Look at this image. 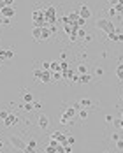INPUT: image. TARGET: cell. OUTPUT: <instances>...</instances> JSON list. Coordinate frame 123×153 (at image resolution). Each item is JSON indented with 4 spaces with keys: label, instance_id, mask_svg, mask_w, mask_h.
Wrapping results in <instances>:
<instances>
[{
    "label": "cell",
    "instance_id": "obj_1",
    "mask_svg": "<svg viewBox=\"0 0 123 153\" xmlns=\"http://www.w3.org/2000/svg\"><path fill=\"white\" fill-rule=\"evenodd\" d=\"M95 26L100 28V30H104L106 33H113V32H116V30H114V23L109 21V19H106V18L97 19V21H95Z\"/></svg>",
    "mask_w": 123,
    "mask_h": 153
},
{
    "label": "cell",
    "instance_id": "obj_2",
    "mask_svg": "<svg viewBox=\"0 0 123 153\" xmlns=\"http://www.w3.org/2000/svg\"><path fill=\"white\" fill-rule=\"evenodd\" d=\"M44 18H46V23L48 25H53L56 21V7L55 5H49L44 9Z\"/></svg>",
    "mask_w": 123,
    "mask_h": 153
},
{
    "label": "cell",
    "instance_id": "obj_3",
    "mask_svg": "<svg viewBox=\"0 0 123 153\" xmlns=\"http://www.w3.org/2000/svg\"><path fill=\"white\" fill-rule=\"evenodd\" d=\"M9 143H11L16 150H21V152L26 148V143H25L21 137H18V136H11V137H9Z\"/></svg>",
    "mask_w": 123,
    "mask_h": 153
},
{
    "label": "cell",
    "instance_id": "obj_4",
    "mask_svg": "<svg viewBox=\"0 0 123 153\" xmlns=\"http://www.w3.org/2000/svg\"><path fill=\"white\" fill-rule=\"evenodd\" d=\"M37 125H39L41 130H48V127H49V118H48L46 115H39V118H37Z\"/></svg>",
    "mask_w": 123,
    "mask_h": 153
},
{
    "label": "cell",
    "instance_id": "obj_5",
    "mask_svg": "<svg viewBox=\"0 0 123 153\" xmlns=\"http://www.w3.org/2000/svg\"><path fill=\"white\" fill-rule=\"evenodd\" d=\"M77 12H79V16H81L83 19H88V18L92 16V11H90V7H88L86 4H83V5H79V9H77Z\"/></svg>",
    "mask_w": 123,
    "mask_h": 153
},
{
    "label": "cell",
    "instance_id": "obj_6",
    "mask_svg": "<svg viewBox=\"0 0 123 153\" xmlns=\"http://www.w3.org/2000/svg\"><path fill=\"white\" fill-rule=\"evenodd\" d=\"M0 12H2V16H4V18H7V19H11V18L16 14V11H14V7H12V5H5Z\"/></svg>",
    "mask_w": 123,
    "mask_h": 153
},
{
    "label": "cell",
    "instance_id": "obj_7",
    "mask_svg": "<svg viewBox=\"0 0 123 153\" xmlns=\"http://www.w3.org/2000/svg\"><path fill=\"white\" fill-rule=\"evenodd\" d=\"M18 122H19V118H18L16 115H9V116L4 120V125H5V127H12V125H16Z\"/></svg>",
    "mask_w": 123,
    "mask_h": 153
},
{
    "label": "cell",
    "instance_id": "obj_8",
    "mask_svg": "<svg viewBox=\"0 0 123 153\" xmlns=\"http://www.w3.org/2000/svg\"><path fill=\"white\" fill-rule=\"evenodd\" d=\"M32 37H33L37 42H42V28L33 26V30H32Z\"/></svg>",
    "mask_w": 123,
    "mask_h": 153
},
{
    "label": "cell",
    "instance_id": "obj_9",
    "mask_svg": "<svg viewBox=\"0 0 123 153\" xmlns=\"http://www.w3.org/2000/svg\"><path fill=\"white\" fill-rule=\"evenodd\" d=\"M41 81H42V83H49V81H53V72H51V70H44Z\"/></svg>",
    "mask_w": 123,
    "mask_h": 153
},
{
    "label": "cell",
    "instance_id": "obj_10",
    "mask_svg": "<svg viewBox=\"0 0 123 153\" xmlns=\"http://www.w3.org/2000/svg\"><path fill=\"white\" fill-rule=\"evenodd\" d=\"M12 56H14V53L9 51V49H2L0 51V60H7V58H12Z\"/></svg>",
    "mask_w": 123,
    "mask_h": 153
},
{
    "label": "cell",
    "instance_id": "obj_11",
    "mask_svg": "<svg viewBox=\"0 0 123 153\" xmlns=\"http://www.w3.org/2000/svg\"><path fill=\"white\" fill-rule=\"evenodd\" d=\"M90 81H92V76H90V74H81L77 83H81V85H88Z\"/></svg>",
    "mask_w": 123,
    "mask_h": 153
},
{
    "label": "cell",
    "instance_id": "obj_12",
    "mask_svg": "<svg viewBox=\"0 0 123 153\" xmlns=\"http://www.w3.org/2000/svg\"><path fill=\"white\" fill-rule=\"evenodd\" d=\"M76 111H77V109H76V107H74V106H70V107H67V109H65V115H67V116H69V118H70V120H74V116H76V115H77V113H76Z\"/></svg>",
    "mask_w": 123,
    "mask_h": 153
},
{
    "label": "cell",
    "instance_id": "obj_13",
    "mask_svg": "<svg viewBox=\"0 0 123 153\" xmlns=\"http://www.w3.org/2000/svg\"><path fill=\"white\" fill-rule=\"evenodd\" d=\"M56 141H58L60 144H63V146H67V136H65L63 132H58V137H56Z\"/></svg>",
    "mask_w": 123,
    "mask_h": 153
},
{
    "label": "cell",
    "instance_id": "obj_14",
    "mask_svg": "<svg viewBox=\"0 0 123 153\" xmlns=\"http://www.w3.org/2000/svg\"><path fill=\"white\" fill-rule=\"evenodd\" d=\"M116 78H118V81H123V63L116 67Z\"/></svg>",
    "mask_w": 123,
    "mask_h": 153
},
{
    "label": "cell",
    "instance_id": "obj_15",
    "mask_svg": "<svg viewBox=\"0 0 123 153\" xmlns=\"http://www.w3.org/2000/svg\"><path fill=\"white\" fill-rule=\"evenodd\" d=\"M77 72H79V76H81V74H88V65L79 63V65H77Z\"/></svg>",
    "mask_w": 123,
    "mask_h": 153
},
{
    "label": "cell",
    "instance_id": "obj_16",
    "mask_svg": "<svg viewBox=\"0 0 123 153\" xmlns=\"http://www.w3.org/2000/svg\"><path fill=\"white\" fill-rule=\"evenodd\" d=\"M77 116H79L81 120H86V118H88V111H86V107H81L79 113H77Z\"/></svg>",
    "mask_w": 123,
    "mask_h": 153
},
{
    "label": "cell",
    "instance_id": "obj_17",
    "mask_svg": "<svg viewBox=\"0 0 123 153\" xmlns=\"http://www.w3.org/2000/svg\"><path fill=\"white\" fill-rule=\"evenodd\" d=\"M58 122H60L62 125H69V123H70V118H69V116H67V115L63 113V115L60 116V120H58Z\"/></svg>",
    "mask_w": 123,
    "mask_h": 153
},
{
    "label": "cell",
    "instance_id": "obj_18",
    "mask_svg": "<svg viewBox=\"0 0 123 153\" xmlns=\"http://www.w3.org/2000/svg\"><path fill=\"white\" fill-rule=\"evenodd\" d=\"M60 70V62H51V72H58Z\"/></svg>",
    "mask_w": 123,
    "mask_h": 153
},
{
    "label": "cell",
    "instance_id": "obj_19",
    "mask_svg": "<svg viewBox=\"0 0 123 153\" xmlns=\"http://www.w3.org/2000/svg\"><path fill=\"white\" fill-rule=\"evenodd\" d=\"M23 100L32 104V102H33V95H32V93H23Z\"/></svg>",
    "mask_w": 123,
    "mask_h": 153
},
{
    "label": "cell",
    "instance_id": "obj_20",
    "mask_svg": "<svg viewBox=\"0 0 123 153\" xmlns=\"http://www.w3.org/2000/svg\"><path fill=\"white\" fill-rule=\"evenodd\" d=\"M79 104H81V107H88V106H92V100L90 99H81Z\"/></svg>",
    "mask_w": 123,
    "mask_h": 153
},
{
    "label": "cell",
    "instance_id": "obj_21",
    "mask_svg": "<svg viewBox=\"0 0 123 153\" xmlns=\"http://www.w3.org/2000/svg\"><path fill=\"white\" fill-rule=\"evenodd\" d=\"M21 109H23V111H32V109H33V102H32V104H30V102H25V104L21 106Z\"/></svg>",
    "mask_w": 123,
    "mask_h": 153
},
{
    "label": "cell",
    "instance_id": "obj_22",
    "mask_svg": "<svg viewBox=\"0 0 123 153\" xmlns=\"http://www.w3.org/2000/svg\"><path fill=\"white\" fill-rule=\"evenodd\" d=\"M113 7L116 9V14L122 18V16H123V5H122V4H116V5H113Z\"/></svg>",
    "mask_w": 123,
    "mask_h": 153
},
{
    "label": "cell",
    "instance_id": "obj_23",
    "mask_svg": "<svg viewBox=\"0 0 123 153\" xmlns=\"http://www.w3.org/2000/svg\"><path fill=\"white\" fill-rule=\"evenodd\" d=\"M63 78V74H62V70H58V72H53V81H60Z\"/></svg>",
    "mask_w": 123,
    "mask_h": 153
},
{
    "label": "cell",
    "instance_id": "obj_24",
    "mask_svg": "<svg viewBox=\"0 0 123 153\" xmlns=\"http://www.w3.org/2000/svg\"><path fill=\"white\" fill-rule=\"evenodd\" d=\"M107 37H109V41H114V42H118V32H113V33H107Z\"/></svg>",
    "mask_w": 123,
    "mask_h": 153
},
{
    "label": "cell",
    "instance_id": "obj_25",
    "mask_svg": "<svg viewBox=\"0 0 123 153\" xmlns=\"http://www.w3.org/2000/svg\"><path fill=\"white\" fill-rule=\"evenodd\" d=\"M76 144V137L74 136H69L67 137V146H74Z\"/></svg>",
    "mask_w": 123,
    "mask_h": 153
},
{
    "label": "cell",
    "instance_id": "obj_26",
    "mask_svg": "<svg viewBox=\"0 0 123 153\" xmlns=\"http://www.w3.org/2000/svg\"><path fill=\"white\" fill-rule=\"evenodd\" d=\"M60 70H69V62H60Z\"/></svg>",
    "mask_w": 123,
    "mask_h": 153
},
{
    "label": "cell",
    "instance_id": "obj_27",
    "mask_svg": "<svg viewBox=\"0 0 123 153\" xmlns=\"http://www.w3.org/2000/svg\"><path fill=\"white\" fill-rule=\"evenodd\" d=\"M42 72H44V70H41V69L33 70V78H35V79H41V78H42Z\"/></svg>",
    "mask_w": 123,
    "mask_h": 153
},
{
    "label": "cell",
    "instance_id": "obj_28",
    "mask_svg": "<svg viewBox=\"0 0 123 153\" xmlns=\"http://www.w3.org/2000/svg\"><path fill=\"white\" fill-rule=\"evenodd\" d=\"M114 127H123V118H114Z\"/></svg>",
    "mask_w": 123,
    "mask_h": 153
},
{
    "label": "cell",
    "instance_id": "obj_29",
    "mask_svg": "<svg viewBox=\"0 0 123 153\" xmlns=\"http://www.w3.org/2000/svg\"><path fill=\"white\" fill-rule=\"evenodd\" d=\"M77 37H79V39H85V37H86V32H85V28H79V30H77Z\"/></svg>",
    "mask_w": 123,
    "mask_h": 153
},
{
    "label": "cell",
    "instance_id": "obj_30",
    "mask_svg": "<svg viewBox=\"0 0 123 153\" xmlns=\"http://www.w3.org/2000/svg\"><path fill=\"white\" fill-rule=\"evenodd\" d=\"M42 70H51V62H42Z\"/></svg>",
    "mask_w": 123,
    "mask_h": 153
},
{
    "label": "cell",
    "instance_id": "obj_31",
    "mask_svg": "<svg viewBox=\"0 0 123 153\" xmlns=\"http://www.w3.org/2000/svg\"><path fill=\"white\" fill-rule=\"evenodd\" d=\"M23 153H37V150H35V148H32V146H28V144H26V148H25V150H23Z\"/></svg>",
    "mask_w": 123,
    "mask_h": 153
},
{
    "label": "cell",
    "instance_id": "obj_32",
    "mask_svg": "<svg viewBox=\"0 0 123 153\" xmlns=\"http://www.w3.org/2000/svg\"><path fill=\"white\" fill-rule=\"evenodd\" d=\"M85 23H86V19H83V18H79V19L76 21V25H77L79 28H83V26H85Z\"/></svg>",
    "mask_w": 123,
    "mask_h": 153
},
{
    "label": "cell",
    "instance_id": "obj_33",
    "mask_svg": "<svg viewBox=\"0 0 123 153\" xmlns=\"http://www.w3.org/2000/svg\"><path fill=\"white\" fill-rule=\"evenodd\" d=\"M116 150H118V152H123V139L116 141Z\"/></svg>",
    "mask_w": 123,
    "mask_h": 153
},
{
    "label": "cell",
    "instance_id": "obj_34",
    "mask_svg": "<svg viewBox=\"0 0 123 153\" xmlns=\"http://www.w3.org/2000/svg\"><path fill=\"white\" fill-rule=\"evenodd\" d=\"M111 141H113V143H116V141H120V136H118L116 132H113V134H111Z\"/></svg>",
    "mask_w": 123,
    "mask_h": 153
},
{
    "label": "cell",
    "instance_id": "obj_35",
    "mask_svg": "<svg viewBox=\"0 0 123 153\" xmlns=\"http://www.w3.org/2000/svg\"><path fill=\"white\" fill-rule=\"evenodd\" d=\"M46 153H56V148H55V146H51V144H49V146H48V148H46Z\"/></svg>",
    "mask_w": 123,
    "mask_h": 153
},
{
    "label": "cell",
    "instance_id": "obj_36",
    "mask_svg": "<svg viewBox=\"0 0 123 153\" xmlns=\"http://www.w3.org/2000/svg\"><path fill=\"white\" fill-rule=\"evenodd\" d=\"M107 12H109L111 16H118V14H116V9H114V7H109V9H107Z\"/></svg>",
    "mask_w": 123,
    "mask_h": 153
},
{
    "label": "cell",
    "instance_id": "obj_37",
    "mask_svg": "<svg viewBox=\"0 0 123 153\" xmlns=\"http://www.w3.org/2000/svg\"><path fill=\"white\" fill-rule=\"evenodd\" d=\"M104 74V69L102 67H97V70H95V76H102Z\"/></svg>",
    "mask_w": 123,
    "mask_h": 153
},
{
    "label": "cell",
    "instance_id": "obj_38",
    "mask_svg": "<svg viewBox=\"0 0 123 153\" xmlns=\"http://www.w3.org/2000/svg\"><path fill=\"white\" fill-rule=\"evenodd\" d=\"M26 144H28V146H32V148H35V146H37V141H35V139H30Z\"/></svg>",
    "mask_w": 123,
    "mask_h": 153
},
{
    "label": "cell",
    "instance_id": "obj_39",
    "mask_svg": "<svg viewBox=\"0 0 123 153\" xmlns=\"http://www.w3.org/2000/svg\"><path fill=\"white\" fill-rule=\"evenodd\" d=\"M7 116H9V113H7V111H0V120H5Z\"/></svg>",
    "mask_w": 123,
    "mask_h": 153
},
{
    "label": "cell",
    "instance_id": "obj_40",
    "mask_svg": "<svg viewBox=\"0 0 123 153\" xmlns=\"http://www.w3.org/2000/svg\"><path fill=\"white\" fill-rule=\"evenodd\" d=\"M106 122H107V123H113V122H114V118H113L111 115H106Z\"/></svg>",
    "mask_w": 123,
    "mask_h": 153
},
{
    "label": "cell",
    "instance_id": "obj_41",
    "mask_svg": "<svg viewBox=\"0 0 123 153\" xmlns=\"http://www.w3.org/2000/svg\"><path fill=\"white\" fill-rule=\"evenodd\" d=\"M93 41V37L90 35V33H86V37H85V42H92Z\"/></svg>",
    "mask_w": 123,
    "mask_h": 153
},
{
    "label": "cell",
    "instance_id": "obj_42",
    "mask_svg": "<svg viewBox=\"0 0 123 153\" xmlns=\"http://www.w3.org/2000/svg\"><path fill=\"white\" fill-rule=\"evenodd\" d=\"M41 107H42L41 102H33V109H41Z\"/></svg>",
    "mask_w": 123,
    "mask_h": 153
},
{
    "label": "cell",
    "instance_id": "obj_43",
    "mask_svg": "<svg viewBox=\"0 0 123 153\" xmlns=\"http://www.w3.org/2000/svg\"><path fill=\"white\" fill-rule=\"evenodd\" d=\"M4 2H5V5H12L14 4V0H4Z\"/></svg>",
    "mask_w": 123,
    "mask_h": 153
},
{
    "label": "cell",
    "instance_id": "obj_44",
    "mask_svg": "<svg viewBox=\"0 0 123 153\" xmlns=\"http://www.w3.org/2000/svg\"><path fill=\"white\" fill-rule=\"evenodd\" d=\"M116 4H122L123 5V0H113V5H116Z\"/></svg>",
    "mask_w": 123,
    "mask_h": 153
},
{
    "label": "cell",
    "instance_id": "obj_45",
    "mask_svg": "<svg viewBox=\"0 0 123 153\" xmlns=\"http://www.w3.org/2000/svg\"><path fill=\"white\" fill-rule=\"evenodd\" d=\"M118 42H123V33H118Z\"/></svg>",
    "mask_w": 123,
    "mask_h": 153
},
{
    "label": "cell",
    "instance_id": "obj_46",
    "mask_svg": "<svg viewBox=\"0 0 123 153\" xmlns=\"http://www.w3.org/2000/svg\"><path fill=\"white\" fill-rule=\"evenodd\" d=\"M65 153H72V148H70V146H67V148H65Z\"/></svg>",
    "mask_w": 123,
    "mask_h": 153
},
{
    "label": "cell",
    "instance_id": "obj_47",
    "mask_svg": "<svg viewBox=\"0 0 123 153\" xmlns=\"http://www.w3.org/2000/svg\"><path fill=\"white\" fill-rule=\"evenodd\" d=\"M2 148H4V143H2V141H0V150H2Z\"/></svg>",
    "mask_w": 123,
    "mask_h": 153
},
{
    "label": "cell",
    "instance_id": "obj_48",
    "mask_svg": "<svg viewBox=\"0 0 123 153\" xmlns=\"http://www.w3.org/2000/svg\"><path fill=\"white\" fill-rule=\"evenodd\" d=\"M104 153H109V152H104Z\"/></svg>",
    "mask_w": 123,
    "mask_h": 153
},
{
    "label": "cell",
    "instance_id": "obj_49",
    "mask_svg": "<svg viewBox=\"0 0 123 153\" xmlns=\"http://www.w3.org/2000/svg\"><path fill=\"white\" fill-rule=\"evenodd\" d=\"M122 118H123V113H122Z\"/></svg>",
    "mask_w": 123,
    "mask_h": 153
},
{
    "label": "cell",
    "instance_id": "obj_50",
    "mask_svg": "<svg viewBox=\"0 0 123 153\" xmlns=\"http://www.w3.org/2000/svg\"><path fill=\"white\" fill-rule=\"evenodd\" d=\"M122 129H123V127H122Z\"/></svg>",
    "mask_w": 123,
    "mask_h": 153
}]
</instances>
